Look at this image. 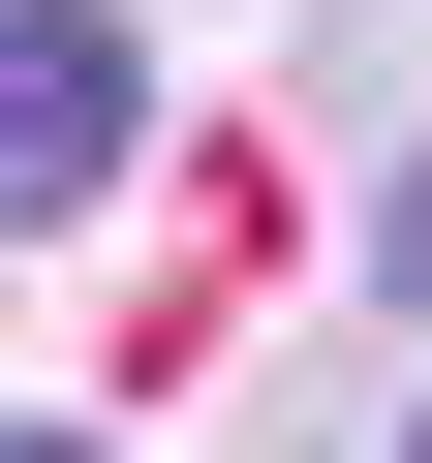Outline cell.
I'll list each match as a JSON object with an SVG mask.
<instances>
[{
	"mask_svg": "<svg viewBox=\"0 0 432 463\" xmlns=\"http://www.w3.org/2000/svg\"><path fill=\"white\" fill-rule=\"evenodd\" d=\"M0 463H93V432H32V402H0Z\"/></svg>",
	"mask_w": 432,
	"mask_h": 463,
	"instance_id": "cell-3",
	"label": "cell"
},
{
	"mask_svg": "<svg viewBox=\"0 0 432 463\" xmlns=\"http://www.w3.org/2000/svg\"><path fill=\"white\" fill-rule=\"evenodd\" d=\"M401 463H432V432H401Z\"/></svg>",
	"mask_w": 432,
	"mask_h": 463,
	"instance_id": "cell-4",
	"label": "cell"
},
{
	"mask_svg": "<svg viewBox=\"0 0 432 463\" xmlns=\"http://www.w3.org/2000/svg\"><path fill=\"white\" fill-rule=\"evenodd\" d=\"M124 155H155V32H124V0H0V248L93 216Z\"/></svg>",
	"mask_w": 432,
	"mask_h": 463,
	"instance_id": "cell-1",
	"label": "cell"
},
{
	"mask_svg": "<svg viewBox=\"0 0 432 463\" xmlns=\"http://www.w3.org/2000/svg\"><path fill=\"white\" fill-rule=\"evenodd\" d=\"M371 248H401V279H432V155H401V185H371Z\"/></svg>",
	"mask_w": 432,
	"mask_h": 463,
	"instance_id": "cell-2",
	"label": "cell"
}]
</instances>
